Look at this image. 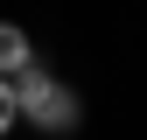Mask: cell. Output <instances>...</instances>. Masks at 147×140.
Returning <instances> with one entry per match:
<instances>
[{
  "mask_svg": "<svg viewBox=\"0 0 147 140\" xmlns=\"http://www.w3.org/2000/svg\"><path fill=\"white\" fill-rule=\"evenodd\" d=\"M7 126H14V84L0 77V133H7Z\"/></svg>",
  "mask_w": 147,
  "mask_h": 140,
  "instance_id": "3957f363",
  "label": "cell"
},
{
  "mask_svg": "<svg viewBox=\"0 0 147 140\" xmlns=\"http://www.w3.org/2000/svg\"><path fill=\"white\" fill-rule=\"evenodd\" d=\"M7 84H14V119H35L42 133H70V126H77V98H70L49 70H35V56L14 70Z\"/></svg>",
  "mask_w": 147,
  "mask_h": 140,
  "instance_id": "6da1fadb",
  "label": "cell"
},
{
  "mask_svg": "<svg viewBox=\"0 0 147 140\" xmlns=\"http://www.w3.org/2000/svg\"><path fill=\"white\" fill-rule=\"evenodd\" d=\"M21 63H28V35L14 28V21H0V77H14Z\"/></svg>",
  "mask_w": 147,
  "mask_h": 140,
  "instance_id": "7a4b0ae2",
  "label": "cell"
}]
</instances>
